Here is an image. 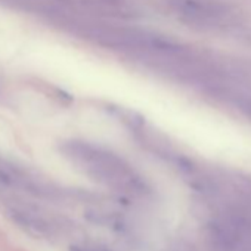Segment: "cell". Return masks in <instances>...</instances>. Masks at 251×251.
Returning a JSON list of instances; mask_svg holds the SVG:
<instances>
[{"mask_svg":"<svg viewBox=\"0 0 251 251\" xmlns=\"http://www.w3.org/2000/svg\"><path fill=\"white\" fill-rule=\"evenodd\" d=\"M172 8L194 21H208L220 15V6L205 0H169Z\"/></svg>","mask_w":251,"mask_h":251,"instance_id":"6da1fadb","label":"cell"},{"mask_svg":"<svg viewBox=\"0 0 251 251\" xmlns=\"http://www.w3.org/2000/svg\"><path fill=\"white\" fill-rule=\"evenodd\" d=\"M236 105H238V109L247 117L251 120V98H239L236 100Z\"/></svg>","mask_w":251,"mask_h":251,"instance_id":"7a4b0ae2","label":"cell"}]
</instances>
